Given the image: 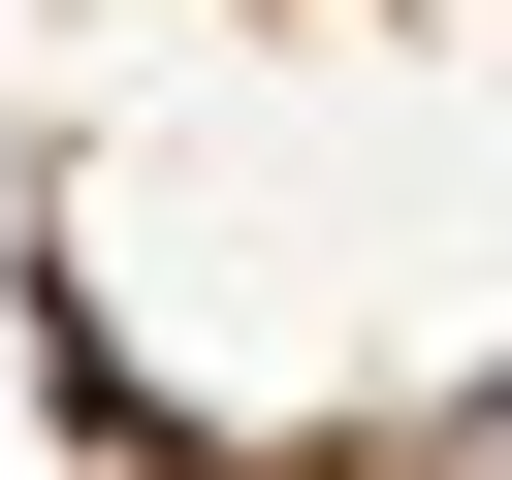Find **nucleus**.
Here are the masks:
<instances>
[{
  "mask_svg": "<svg viewBox=\"0 0 512 480\" xmlns=\"http://www.w3.org/2000/svg\"><path fill=\"white\" fill-rule=\"evenodd\" d=\"M0 480H512V0H0Z\"/></svg>",
  "mask_w": 512,
  "mask_h": 480,
  "instance_id": "f257e3e1",
  "label": "nucleus"
}]
</instances>
